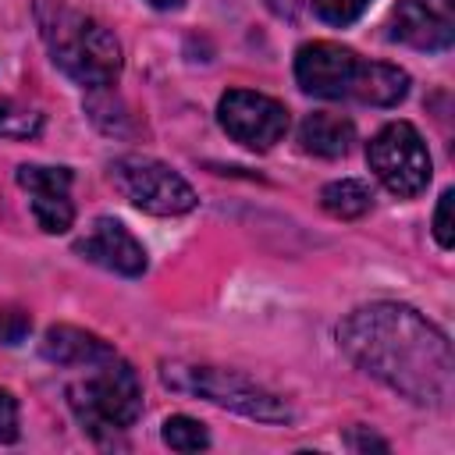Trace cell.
Masks as SVG:
<instances>
[{"mask_svg":"<svg viewBox=\"0 0 455 455\" xmlns=\"http://www.w3.org/2000/svg\"><path fill=\"white\" fill-rule=\"evenodd\" d=\"M345 355L412 405L444 409L455 391L451 341L427 316L402 302H370L338 327Z\"/></svg>","mask_w":455,"mask_h":455,"instance_id":"6da1fadb","label":"cell"},{"mask_svg":"<svg viewBox=\"0 0 455 455\" xmlns=\"http://www.w3.org/2000/svg\"><path fill=\"white\" fill-rule=\"evenodd\" d=\"M295 82L320 100H359L370 107H395L409 92V75L384 60H363L355 50L316 39L295 53Z\"/></svg>","mask_w":455,"mask_h":455,"instance_id":"7a4b0ae2","label":"cell"},{"mask_svg":"<svg viewBox=\"0 0 455 455\" xmlns=\"http://www.w3.org/2000/svg\"><path fill=\"white\" fill-rule=\"evenodd\" d=\"M36 21L53 64L68 78L85 89L114 85V78L121 75V43L103 21L64 4H39Z\"/></svg>","mask_w":455,"mask_h":455,"instance_id":"3957f363","label":"cell"},{"mask_svg":"<svg viewBox=\"0 0 455 455\" xmlns=\"http://www.w3.org/2000/svg\"><path fill=\"white\" fill-rule=\"evenodd\" d=\"M89 373L68 384V405L75 419L92 437H110L117 430H128L142 416V384L139 373L114 352L92 366Z\"/></svg>","mask_w":455,"mask_h":455,"instance_id":"277c9868","label":"cell"},{"mask_svg":"<svg viewBox=\"0 0 455 455\" xmlns=\"http://www.w3.org/2000/svg\"><path fill=\"white\" fill-rule=\"evenodd\" d=\"M160 380L171 391L213 402L220 409H231V412L259 419V423H288L291 419V409L284 405V398H277L274 391L259 387L256 380H249L235 370H220V366H206V363H164Z\"/></svg>","mask_w":455,"mask_h":455,"instance_id":"5b68a950","label":"cell"},{"mask_svg":"<svg viewBox=\"0 0 455 455\" xmlns=\"http://www.w3.org/2000/svg\"><path fill=\"white\" fill-rule=\"evenodd\" d=\"M110 181L132 206L156 213V217H178V213L196 210L199 203L196 188L174 167L153 156H139V153L110 160Z\"/></svg>","mask_w":455,"mask_h":455,"instance_id":"8992f818","label":"cell"},{"mask_svg":"<svg viewBox=\"0 0 455 455\" xmlns=\"http://www.w3.org/2000/svg\"><path fill=\"white\" fill-rule=\"evenodd\" d=\"M366 160L380 178V185L391 188L395 196H419L430 181V153L423 146V135L409 121L384 124L370 139Z\"/></svg>","mask_w":455,"mask_h":455,"instance_id":"52a82bcc","label":"cell"},{"mask_svg":"<svg viewBox=\"0 0 455 455\" xmlns=\"http://www.w3.org/2000/svg\"><path fill=\"white\" fill-rule=\"evenodd\" d=\"M217 121L235 142L263 153V149H270L274 142L284 139L288 107L281 100L252 92V89H228L217 103Z\"/></svg>","mask_w":455,"mask_h":455,"instance_id":"ba28073f","label":"cell"},{"mask_svg":"<svg viewBox=\"0 0 455 455\" xmlns=\"http://www.w3.org/2000/svg\"><path fill=\"white\" fill-rule=\"evenodd\" d=\"M18 185L32 199V217L46 235H64L75 220V203H71V171L68 167H43V164H21L18 167Z\"/></svg>","mask_w":455,"mask_h":455,"instance_id":"9c48e42d","label":"cell"},{"mask_svg":"<svg viewBox=\"0 0 455 455\" xmlns=\"http://www.w3.org/2000/svg\"><path fill=\"white\" fill-rule=\"evenodd\" d=\"M391 36L416 50H448L455 39V0H398Z\"/></svg>","mask_w":455,"mask_h":455,"instance_id":"30bf717a","label":"cell"},{"mask_svg":"<svg viewBox=\"0 0 455 455\" xmlns=\"http://www.w3.org/2000/svg\"><path fill=\"white\" fill-rule=\"evenodd\" d=\"M75 252L96 267H107L124 277H139L146 270V249L142 242L114 217H96L89 235L75 242Z\"/></svg>","mask_w":455,"mask_h":455,"instance_id":"8fae6325","label":"cell"},{"mask_svg":"<svg viewBox=\"0 0 455 455\" xmlns=\"http://www.w3.org/2000/svg\"><path fill=\"white\" fill-rule=\"evenodd\" d=\"M43 355L57 366H92V363L114 355V348L103 338H96L92 331L60 323L43 334Z\"/></svg>","mask_w":455,"mask_h":455,"instance_id":"7c38bea8","label":"cell"},{"mask_svg":"<svg viewBox=\"0 0 455 455\" xmlns=\"http://www.w3.org/2000/svg\"><path fill=\"white\" fill-rule=\"evenodd\" d=\"M299 142H302L306 153L323 156V160H334V156H345L348 146L355 142V124L348 117H341V114L313 110L299 124Z\"/></svg>","mask_w":455,"mask_h":455,"instance_id":"4fadbf2b","label":"cell"},{"mask_svg":"<svg viewBox=\"0 0 455 455\" xmlns=\"http://www.w3.org/2000/svg\"><path fill=\"white\" fill-rule=\"evenodd\" d=\"M320 206H323L331 217L355 220V217H363V213L373 206V192H370V185L359 181V178H341V181L323 185Z\"/></svg>","mask_w":455,"mask_h":455,"instance_id":"5bb4252c","label":"cell"},{"mask_svg":"<svg viewBox=\"0 0 455 455\" xmlns=\"http://www.w3.org/2000/svg\"><path fill=\"white\" fill-rule=\"evenodd\" d=\"M43 132V114L14 100H0V139H36Z\"/></svg>","mask_w":455,"mask_h":455,"instance_id":"9a60e30c","label":"cell"},{"mask_svg":"<svg viewBox=\"0 0 455 455\" xmlns=\"http://www.w3.org/2000/svg\"><path fill=\"white\" fill-rule=\"evenodd\" d=\"M164 444H171L174 451H203L210 448V434L192 416H171L164 419Z\"/></svg>","mask_w":455,"mask_h":455,"instance_id":"2e32d148","label":"cell"},{"mask_svg":"<svg viewBox=\"0 0 455 455\" xmlns=\"http://www.w3.org/2000/svg\"><path fill=\"white\" fill-rule=\"evenodd\" d=\"M366 7H370V0H313V11L327 25H352Z\"/></svg>","mask_w":455,"mask_h":455,"instance_id":"e0dca14e","label":"cell"},{"mask_svg":"<svg viewBox=\"0 0 455 455\" xmlns=\"http://www.w3.org/2000/svg\"><path fill=\"white\" fill-rule=\"evenodd\" d=\"M434 238L441 249H451L455 245V228H451V188L441 192L437 199V210H434Z\"/></svg>","mask_w":455,"mask_h":455,"instance_id":"ac0fdd59","label":"cell"},{"mask_svg":"<svg viewBox=\"0 0 455 455\" xmlns=\"http://www.w3.org/2000/svg\"><path fill=\"white\" fill-rule=\"evenodd\" d=\"M28 331H32V320H28L25 309H0V341L4 345L25 341Z\"/></svg>","mask_w":455,"mask_h":455,"instance_id":"d6986e66","label":"cell"},{"mask_svg":"<svg viewBox=\"0 0 455 455\" xmlns=\"http://www.w3.org/2000/svg\"><path fill=\"white\" fill-rule=\"evenodd\" d=\"M18 437V402L0 391V441H14Z\"/></svg>","mask_w":455,"mask_h":455,"instance_id":"ffe728a7","label":"cell"},{"mask_svg":"<svg viewBox=\"0 0 455 455\" xmlns=\"http://www.w3.org/2000/svg\"><path fill=\"white\" fill-rule=\"evenodd\" d=\"M348 444H352L355 451H370V448L387 451V441H380V437H373V434H359V430H352V434H348Z\"/></svg>","mask_w":455,"mask_h":455,"instance_id":"44dd1931","label":"cell"},{"mask_svg":"<svg viewBox=\"0 0 455 455\" xmlns=\"http://www.w3.org/2000/svg\"><path fill=\"white\" fill-rule=\"evenodd\" d=\"M156 11H178V7H185V0H149Z\"/></svg>","mask_w":455,"mask_h":455,"instance_id":"7402d4cb","label":"cell"}]
</instances>
